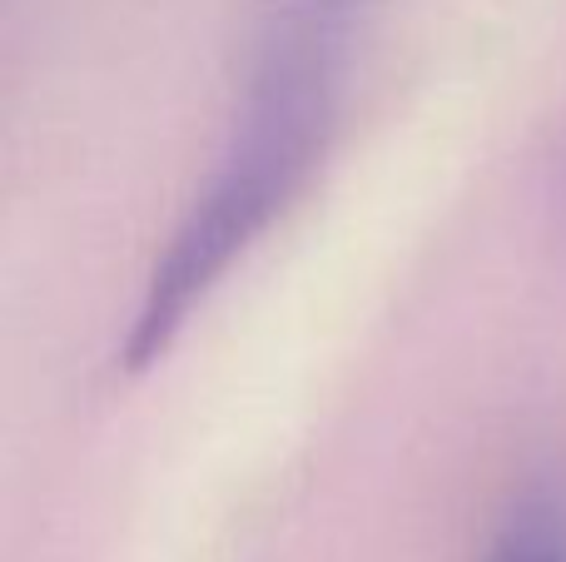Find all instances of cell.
<instances>
[{"mask_svg": "<svg viewBox=\"0 0 566 562\" xmlns=\"http://www.w3.org/2000/svg\"><path fill=\"white\" fill-rule=\"evenodd\" d=\"M338 0H298L283 35L249 90V110L234 125L224 159L214 165L205 195L189 205L185 225L169 235V249L145 279L139 309L119 344L129 374L169 354L185 319L214 294V284L249 254L259 235L289 209L308 185L333 135V95H338Z\"/></svg>", "mask_w": 566, "mask_h": 562, "instance_id": "cell-1", "label": "cell"}, {"mask_svg": "<svg viewBox=\"0 0 566 562\" xmlns=\"http://www.w3.org/2000/svg\"><path fill=\"white\" fill-rule=\"evenodd\" d=\"M492 562H566V518L557 508H532L507 528Z\"/></svg>", "mask_w": 566, "mask_h": 562, "instance_id": "cell-2", "label": "cell"}]
</instances>
